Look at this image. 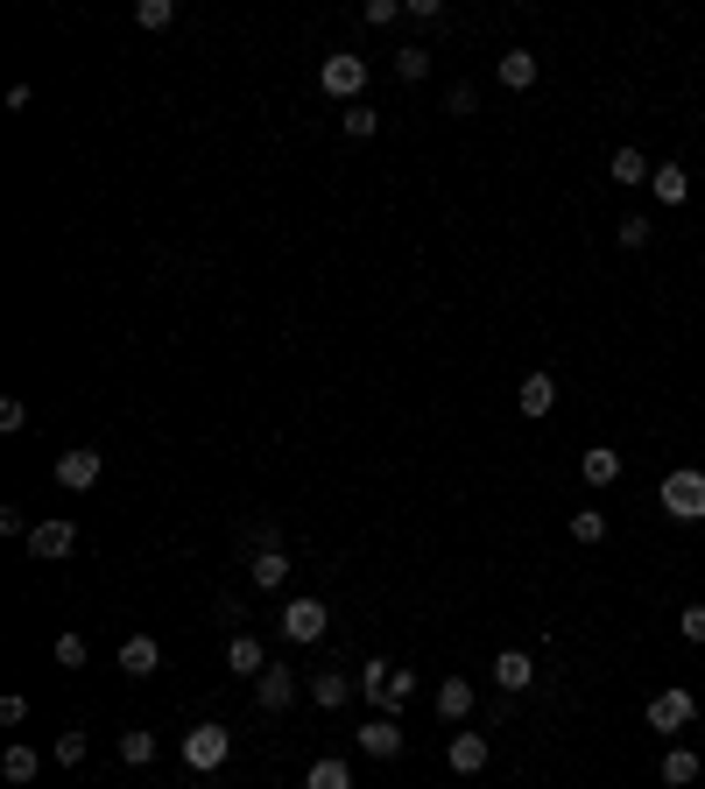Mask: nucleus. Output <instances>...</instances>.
Instances as JSON below:
<instances>
[{"mask_svg": "<svg viewBox=\"0 0 705 789\" xmlns=\"http://www.w3.org/2000/svg\"><path fill=\"white\" fill-rule=\"evenodd\" d=\"M360 698H367L374 712H381V719H395V712H403L409 698H416V677H409V669H395V663H367V669H360Z\"/></svg>", "mask_w": 705, "mask_h": 789, "instance_id": "nucleus-1", "label": "nucleus"}, {"mask_svg": "<svg viewBox=\"0 0 705 789\" xmlns=\"http://www.w3.org/2000/svg\"><path fill=\"white\" fill-rule=\"evenodd\" d=\"M663 515L671 522H705V473L698 466L663 473Z\"/></svg>", "mask_w": 705, "mask_h": 789, "instance_id": "nucleus-2", "label": "nucleus"}, {"mask_svg": "<svg viewBox=\"0 0 705 789\" xmlns=\"http://www.w3.org/2000/svg\"><path fill=\"white\" fill-rule=\"evenodd\" d=\"M318 85H325L332 100L360 106V85H367V56H353V50H332V56H325V71H318Z\"/></svg>", "mask_w": 705, "mask_h": 789, "instance_id": "nucleus-3", "label": "nucleus"}, {"mask_svg": "<svg viewBox=\"0 0 705 789\" xmlns=\"http://www.w3.org/2000/svg\"><path fill=\"white\" fill-rule=\"evenodd\" d=\"M226 755H234V734H226V726H190V734H184V761L198 768V776L226 768Z\"/></svg>", "mask_w": 705, "mask_h": 789, "instance_id": "nucleus-4", "label": "nucleus"}, {"mask_svg": "<svg viewBox=\"0 0 705 789\" xmlns=\"http://www.w3.org/2000/svg\"><path fill=\"white\" fill-rule=\"evenodd\" d=\"M642 719H650L656 726V734H684V726H692L698 719V698H692V691H656V698H650V712H642Z\"/></svg>", "mask_w": 705, "mask_h": 789, "instance_id": "nucleus-5", "label": "nucleus"}, {"mask_svg": "<svg viewBox=\"0 0 705 789\" xmlns=\"http://www.w3.org/2000/svg\"><path fill=\"white\" fill-rule=\"evenodd\" d=\"M325 627H332L325 600H290V606H282V634H290V642H318Z\"/></svg>", "mask_w": 705, "mask_h": 789, "instance_id": "nucleus-6", "label": "nucleus"}, {"mask_svg": "<svg viewBox=\"0 0 705 789\" xmlns=\"http://www.w3.org/2000/svg\"><path fill=\"white\" fill-rule=\"evenodd\" d=\"M290 698H297V669H290V663H269V669L255 677V705H261V712H290Z\"/></svg>", "mask_w": 705, "mask_h": 789, "instance_id": "nucleus-7", "label": "nucleus"}, {"mask_svg": "<svg viewBox=\"0 0 705 789\" xmlns=\"http://www.w3.org/2000/svg\"><path fill=\"white\" fill-rule=\"evenodd\" d=\"M71 550H79V529H71V522H35L29 529V557H35V564H43V557L56 564V557H71Z\"/></svg>", "mask_w": 705, "mask_h": 789, "instance_id": "nucleus-8", "label": "nucleus"}, {"mask_svg": "<svg viewBox=\"0 0 705 789\" xmlns=\"http://www.w3.org/2000/svg\"><path fill=\"white\" fill-rule=\"evenodd\" d=\"M360 755H374V761H395V755H403V726H395V719H381V712H374V719L367 726H360Z\"/></svg>", "mask_w": 705, "mask_h": 789, "instance_id": "nucleus-9", "label": "nucleus"}, {"mask_svg": "<svg viewBox=\"0 0 705 789\" xmlns=\"http://www.w3.org/2000/svg\"><path fill=\"white\" fill-rule=\"evenodd\" d=\"M100 466H106V458L92 451V445H79V451H64V458H56V479H64L71 494H85V487H100Z\"/></svg>", "mask_w": 705, "mask_h": 789, "instance_id": "nucleus-10", "label": "nucleus"}, {"mask_svg": "<svg viewBox=\"0 0 705 789\" xmlns=\"http://www.w3.org/2000/svg\"><path fill=\"white\" fill-rule=\"evenodd\" d=\"M121 669H127V677H156V669H163L156 634H127V642H121Z\"/></svg>", "mask_w": 705, "mask_h": 789, "instance_id": "nucleus-11", "label": "nucleus"}, {"mask_svg": "<svg viewBox=\"0 0 705 789\" xmlns=\"http://www.w3.org/2000/svg\"><path fill=\"white\" fill-rule=\"evenodd\" d=\"M516 409H522V416H550V409H558V381H550V374H522Z\"/></svg>", "mask_w": 705, "mask_h": 789, "instance_id": "nucleus-12", "label": "nucleus"}, {"mask_svg": "<svg viewBox=\"0 0 705 789\" xmlns=\"http://www.w3.org/2000/svg\"><path fill=\"white\" fill-rule=\"evenodd\" d=\"M247 579H255L261 592H282V585H290V557H282L276 543H261V557L247 564Z\"/></svg>", "mask_w": 705, "mask_h": 789, "instance_id": "nucleus-13", "label": "nucleus"}, {"mask_svg": "<svg viewBox=\"0 0 705 789\" xmlns=\"http://www.w3.org/2000/svg\"><path fill=\"white\" fill-rule=\"evenodd\" d=\"M494 684H501V691H529V684H537V663H529L522 648H501V656H494Z\"/></svg>", "mask_w": 705, "mask_h": 789, "instance_id": "nucleus-14", "label": "nucleus"}, {"mask_svg": "<svg viewBox=\"0 0 705 789\" xmlns=\"http://www.w3.org/2000/svg\"><path fill=\"white\" fill-rule=\"evenodd\" d=\"M226 669H234V677H261V669H269L255 634H234V642H226Z\"/></svg>", "mask_w": 705, "mask_h": 789, "instance_id": "nucleus-15", "label": "nucleus"}, {"mask_svg": "<svg viewBox=\"0 0 705 789\" xmlns=\"http://www.w3.org/2000/svg\"><path fill=\"white\" fill-rule=\"evenodd\" d=\"M494 79H501L508 92H529V85H537V56H529V50H501V64H494Z\"/></svg>", "mask_w": 705, "mask_h": 789, "instance_id": "nucleus-16", "label": "nucleus"}, {"mask_svg": "<svg viewBox=\"0 0 705 789\" xmlns=\"http://www.w3.org/2000/svg\"><path fill=\"white\" fill-rule=\"evenodd\" d=\"M437 719H452V726L473 719V684H466V677H445V684H437Z\"/></svg>", "mask_w": 705, "mask_h": 789, "instance_id": "nucleus-17", "label": "nucleus"}, {"mask_svg": "<svg viewBox=\"0 0 705 789\" xmlns=\"http://www.w3.org/2000/svg\"><path fill=\"white\" fill-rule=\"evenodd\" d=\"M487 761H494V747H487V734H459V740H452V768H459V776H480Z\"/></svg>", "mask_w": 705, "mask_h": 789, "instance_id": "nucleus-18", "label": "nucleus"}, {"mask_svg": "<svg viewBox=\"0 0 705 789\" xmlns=\"http://www.w3.org/2000/svg\"><path fill=\"white\" fill-rule=\"evenodd\" d=\"M606 177H614V184H650V177H656V163L642 156V148H614V163H606Z\"/></svg>", "mask_w": 705, "mask_h": 789, "instance_id": "nucleus-19", "label": "nucleus"}, {"mask_svg": "<svg viewBox=\"0 0 705 789\" xmlns=\"http://www.w3.org/2000/svg\"><path fill=\"white\" fill-rule=\"evenodd\" d=\"M579 473H585V487H614L621 479V451H606V445H593L579 458Z\"/></svg>", "mask_w": 705, "mask_h": 789, "instance_id": "nucleus-20", "label": "nucleus"}, {"mask_svg": "<svg viewBox=\"0 0 705 789\" xmlns=\"http://www.w3.org/2000/svg\"><path fill=\"white\" fill-rule=\"evenodd\" d=\"M663 782H671V789L698 782V755H692V747H663Z\"/></svg>", "mask_w": 705, "mask_h": 789, "instance_id": "nucleus-21", "label": "nucleus"}, {"mask_svg": "<svg viewBox=\"0 0 705 789\" xmlns=\"http://www.w3.org/2000/svg\"><path fill=\"white\" fill-rule=\"evenodd\" d=\"M650 190H656V205H684V198H692V177H684L677 163H663L656 177H650Z\"/></svg>", "mask_w": 705, "mask_h": 789, "instance_id": "nucleus-22", "label": "nucleus"}, {"mask_svg": "<svg viewBox=\"0 0 705 789\" xmlns=\"http://www.w3.org/2000/svg\"><path fill=\"white\" fill-rule=\"evenodd\" d=\"M303 789H353V768L339 761V755H325V761H311V776H303Z\"/></svg>", "mask_w": 705, "mask_h": 789, "instance_id": "nucleus-23", "label": "nucleus"}, {"mask_svg": "<svg viewBox=\"0 0 705 789\" xmlns=\"http://www.w3.org/2000/svg\"><path fill=\"white\" fill-rule=\"evenodd\" d=\"M353 691H360V684H346V677H332V669H325V677H311V698H318V712H339V705L353 698Z\"/></svg>", "mask_w": 705, "mask_h": 789, "instance_id": "nucleus-24", "label": "nucleus"}, {"mask_svg": "<svg viewBox=\"0 0 705 789\" xmlns=\"http://www.w3.org/2000/svg\"><path fill=\"white\" fill-rule=\"evenodd\" d=\"M0 776H8V782H35V776H43L35 747H8V755H0Z\"/></svg>", "mask_w": 705, "mask_h": 789, "instance_id": "nucleus-25", "label": "nucleus"}, {"mask_svg": "<svg viewBox=\"0 0 705 789\" xmlns=\"http://www.w3.org/2000/svg\"><path fill=\"white\" fill-rule=\"evenodd\" d=\"M121 761L127 768H148V761H156V734H142V726H135V734H121Z\"/></svg>", "mask_w": 705, "mask_h": 789, "instance_id": "nucleus-26", "label": "nucleus"}, {"mask_svg": "<svg viewBox=\"0 0 705 789\" xmlns=\"http://www.w3.org/2000/svg\"><path fill=\"white\" fill-rule=\"evenodd\" d=\"M395 79H409V85H416V79H431V50H424V43L395 50Z\"/></svg>", "mask_w": 705, "mask_h": 789, "instance_id": "nucleus-27", "label": "nucleus"}, {"mask_svg": "<svg viewBox=\"0 0 705 789\" xmlns=\"http://www.w3.org/2000/svg\"><path fill=\"white\" fill-rule=\"evenodd\" d=\"M135 22L142 29H169L177 22V0H135Z\"/></svg>", "mask_w": 705, "mask_h": 789, "instance_id": "nucleus-28", "label": "nucleus"}, {"mask_svg": "<svg viewBox=\"0 0 705 789\" xmlns=\"http://www.w3.org/2000/svg\"><path fill=\"white\" fill-rule=\"evenodd\" d=\"M571 536H579V543H606V515L600 508H579V515H571Z\"/></svg>", "mask_w": 705, "mask_h": 789, "instance_id": "nucleus-29", "label": "nucleus"}, {"mask_svg": "<svg viewBox=\"0 0 705 789\" xmlns=\"http://www.w3.org/2000/svg\"><path fill=\"white\" fill-rule=\"evenodd\" d=\"M85 656H92L85 634H64V642H56V663H64V669H85Z\"/></svg>", "mask_w": 705, "mask_h": 789, "instance_id": "nucleus-30", "label": "nucleus"}, {"mask_svg": "<svg viewBox=\"0 0 705 789\" xmlns=\"http://www.w3.org/2000/svg\"><path fill=\"white\" fill-rule=\"evenodd\" d=\"M614 233H621V247H642V240H650V219L628 211V219H614Z\"/></svg>", "mask_w": 705, "mask_h": 789, "instance_id": "nucleus-31", "label": "nucleus"}, {"mask_svg": "<svg viewBox=\"0 0 705 789\" xmlns=\"http://www.w3.org/2000/svg\"><path fill=\"white\" fill-rule=\"evenodd\" d=\"M374 127H381V113H374V106H346V134H360V142H367Z\"/></svg>", "mask_w": 705, "mask_h": 789, "instance_id": "nucleus-32", "label": "nucleus"}, {"mask_svg": "<svg viewBox=\"0 0 705 789\" xmlns=\"http://www.w3.org/2000/svg\"><path fill=\"white\" fill-rule=\"evenodd\" d=\"M360 14H367V22H374V29H388V22H395V14H409V8H403V0H367V8H360Z\"/></svg>", "mask_w": 705, "mask_h": 789, "instance_id": "nucleus-33", "label": "nucleus"}, {"mask_svg": "<svg viewBox=\"0 0 705 789\" xmlns=\"http://www.w3.org/2000/svg\"><path fill=\"white\" fill-rule=\"evenodd\" d=\"M56 761L79 768V761H85V734H56Z\"/></svg>", "mask_w": 705, "mask_h": 789, "instance_id": "nucleus-34", "label": "nucleus"}, {"mask_svg": "<svg viewBox=\"0 0 705 789\" xmlns=\"http://www.w3.org/2000/svg\"><path fill=\"white\" fill-rule=\"evenodd\" d=\"M677 627H684V642H705V606L692 600V606H684V613H677Z\"/></svg>", "mask_w": 705, "mask_h": 789, "instance_id": "nucleus-35", "label": "nucleus"}, {"mask_svg": "<svg viewBox=\"0 0 705 789\" xmlns=\"http://www.w3.org/2000/svg\"><path fill=\"white\" fill-rule=\"evenodd\" d=\"M29 719V698L22 691H8V698H0V726H22Z\"/></svg>", "mask_w": 705, "mask_h": 789, "instance_id": "nucleus-36", "label": "nucleus"}, {"mask_svg": "<svg viewBox=\"0 0 705 789\" xmlns=\"http://www.w3.org/2000/svg\"><path fill=\"white\" fill-rule=\"evenodd\" d=\"M445 106H452V113H473V106H480V92H473V85H452Z\"/></svg>", "mask_w": 705, "mask_h": 789, "instance_id": "nucleus-37", "label": "nucleus"}, {"mask_svg": "<svg viewBox=\"0 0 705 789\" xmlns=\"http://www.w3.org/2000/svg\"><path fill=\"white\" fill-rule=\"evenodd\" d=\"M22 423H29V409H22V402L8 395V402H0V430H22Z\"/></svg>", "mask_w": 705, "mask_h": 789, "instance_id": "nucleus-38", "label": "nucleus"}]
</instances>
